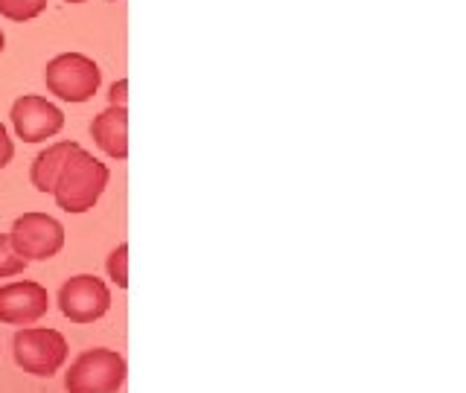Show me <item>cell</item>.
Wrapping results in <instances>:
<instances>
[{"label": "cell", "instance_id": "obj_1", "mask_svg": "<svg viewBox=\"0 0 466 393\" xmlns=\"http://www.w3.org/2000/svg\"><path fill=\"white\" fill-rule=\"evenodd\" d=\"M108 181H111L108 166L96 160L91 152H85L82 146H76L53 186V198L58 204V210L65 213H87L102 198V193H106Z\"/></svg>", "mask_w": 466, "mask_h": 393}, {"label": "cell", "instance_id": "obj_2", "mask_svg": "<svg viewBox=\"0 0 466 393\" xmlns=\"http://www.w3.org/2000/svg\"><path fill=\"white\" fill-rule=\"evenodd\" d=\"M12 356L24 373L50 378L58 373V368H62L67 358V341L58 329L24 327L15 332V338H12Z\"/></svg>", "mask_w": 466, "mask_h": 393}, {"label": "cell", "instance_id": "obj_3", "mask_svg": "<svg viewBox=\"0 0 466 393\" xmlns=\"http://www.w3.org/2000/svg\"><path fill=\"white\" fill-rule=\"evenodd\" d=\"M126 382V358L106 347L85 349L65 376L67 393H116Z\"/></svg>", "mask_w": 466, "mask_h": 393}, {"label": "cell", "instance_id": "obj_4", "mask_svg": "<svg viewBox=\"0 0 466 393\" xmlns=\"http://www.w3.org/2000/svg\"><path fill=\"white\" fill-rule=\"evenodd\" d=\"M102 85V73L94 58L82 53H58L47 65V91L65 102L94 99Z\"/></svg>", "mask_w": 466, "mask_h": 393}, {"label": "cell", "instance_id": "obj_5", "mask_svg": "<svg viewBox=\"0 0 466 393\" xmlns=\"http://www.w3.org/2000/svg\"><path fill=\"white\" fill-rule=\"evenodd\" d=\"M9 239L26 262L29 259H50L65 247V227L58 225V218L47 213H24L15 218L9 230Z\"/></svg>", "mask_w": 466, "mask_h": 393}, {"label": "cell", "instance_id": "obj_6", "mask_svg": "<svg viewBox=\"0 0 466 393\" xmlns=\"http://www.w3.org/2000/svg\"><path fill=\"white\" fill-rule=\"evenodd\" d=\"M58 309L73 324H94L111 309V291L94 274H76L58 288Z\"/></svg>", "mask_w": 466, "mask_h": 393}, {"label": "cell", "instance_id": "obj_7", "mask_svg": "<svg viewBox=\"0 0 466 393\" xmlns=\"http://www.w3.org/2000/svg\"><path fill=\"white\" fill-rule=\"evenodd\" d=\"M12 128L26 143H41L56 137L65 128V114L50 99L38 94H24L12 102Z\"/></svg>", "mask_w": 466, "mask_h": 393}, {"label": "cell", "instance_id": "obj_8", "mask_svg": "<svg viewBox=\"0 0 466 393\" xmlns=\"http://www.w3.org/2000/svg\"><path fill=\"white\" fill-rule=\"evenodd\" d=\"M47 312V288L35 280H18L0 288V324L33 327Z\"/></svg>", "mask_w": 466, "mask_h": 393}, {"label": "cell", "instance_id": "obj_9", "mask_svg": "<svg viewBox=\"0 0 466 393\" xmlns=\"http://www.w3.org/2000/svg\"><path fill=\"white\" fill-rule=\"evenodd\" d=\"M91 137L102 152L114 160L128 157V108L108 106L91 123Z\"/></svg>", "mask_w": 466, "mask_h": 393}, {"label": "cell", "instance_id": "obj_10", "mask_svg": "<svg viewBox=\"0 0 466 393\" xmlns=\"http://www.w3.org/2000/svg\"><path fill=\"white\" fill-rule=\"evenodd\" d=\"M76 146L79 143H73V140L53 143L50 149H44L33 160V166H29V181H33V186L38 189V193H50L53 196V186L58 181V175H62L67 157L73 155V149H76Z\"/></svg>", "mask_w": 466, "mask_h": 393}, {"label": "cell", "instance_id": "obj_11", "mask_svg": "<svg viewBox=\"0 0 466 393\" xmlns=\"http://www.w3.org/2000/svg\"><path fill=\"white\" fill-rule=\"evenodd\" d=\"M47 9V0H0V15L15 24L33 21Z\"/></svg>", "mask_w": 466, "mask_h": 393}, {"label": "cell", "instance_id": "obj_12", "mask_svg": "<svg viewBox=\"0 0 466 393\" xmlns=\"http://www.w3.org/2000/svg\"><path fill=\"white\" fill-rule=\"evenodd\" d=\"M24 268H26V259L18 251H15L9 233H0V280L21 274Z\"/></svg>", "mask_w": 466, "mask_h": 393}, {"label": "cell", "instance_id": "obj_13", "mask_svg": "<svg viewBox=\"0 0 466 393\" xmlns=\"http://www.w3.org/2000/svg\"><path fill=\"white\" fill-rule=\"evenodd\" d=\"M108 274L111 280L120 286V288H128V245H116L114 254L108 257Z\"/></svg>", "mask_w": 466, "mask_h": 393}, {"label": "cell", "instance_id": "obj_14", "mask_svg": "<svg viewBox=\"0 0 466 393\" xmlns=\"http://www.w3.org/2000/svg\"><path fill=\"white\" fill-rule=\"evenodd\" d=\"M108 99L114 108H126L128 106V79H116L108 91Z\"/></svg>", "mask_w": 466, "mask_h": 393}, {"label": "cell", "instance_id": "obj_15", "mask_svg": "<svg viewBox=\"0 0 466 393\" xmlns=\"http://www.w3.org/2000/svg\"><path fill=\"white\" fill-rule=\"evenodd\" d=\"M12 157H15V146H12V140H9L6 126L0 123V169L9 166V164H12Z\"/></svg>", "mask_w": 466, "mask_h": 393}, {"label": "cell", "instance_id": "obj_16", "mask_svg": "<svg viewBox=\"0 0 466 393\" xmlns=\"http://www.w3.org/2000/svg\"><path fill=\"white\" fill-rule=\"evenodd\" d=\"M4 47H6V35H4V29H0V53H4Z\"/></svg>", "mask_w": 466, "mask_h": 393}, {"label": "cell", "instance_id": "obj_17", "mask_svg": "<svg viewBox=\"0 0 466 393\" xmlns=\"http://www.w3.org/2000/svg\"><path fill=\"white\" fill-rule=\"evenodd\" d=\"M65 4H85V0H65Z\"/></svg>", "mask_w": 466, "mask_h": 393}]
</instances>
